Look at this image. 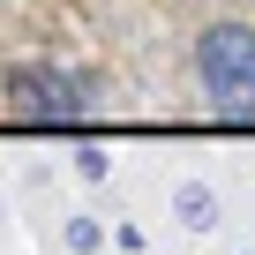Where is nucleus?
<instances>
[{"label":"nucleus","mask_w":255,"mask_h":255,"mask_svg":"<svg viewBox=\"0 0 255 255\" xmlns=\"http://www.w3.org/2000/svg\"><path fill=\"white\" fill-rule=\"evenodd\" d=\"M195 83L225 113H255V30L248 23H210L195 38Z\"/></svg>","instance_id":"f257e3e1"},{"label":"nucleus","mask_w":255,"mask_h":255,"mask_svg":"<svg viewBox=\"0 0 255 255\" xmlns=\"http://www.w3.org/2000/svg\"><path fill=\"white\" fill-rule=\"evenodd\" d=\"M98 83L90 75H68V68H8V105L23 120H75L90 113Z\"/></svg>","instance_id":"f03ea898"}]
</instances>
